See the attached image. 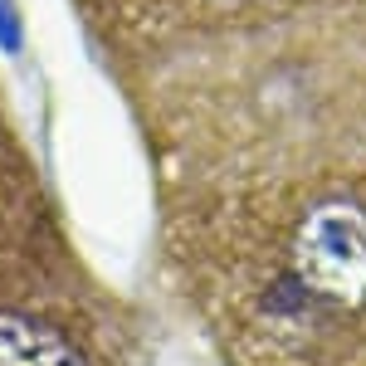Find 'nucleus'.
<instances>
[{"label":"nucleus","mask_w":366,"mask_h":366,"mask_svg":"<svg viewBox=\"0 0 366 366\" xmlns=\"http://www.w3.org/2000/svg\"><path fill=\"white\" fill-rule=\"evenodd\" d=\"M157 196L366 162V10L264 29L122 79Z\"/></svg>","instance_id":"nucleus-2"},{"label":"nucleus","mask_w":366,"mask_h":366,"mask_svg":"<svg viewBox=\"0 0 366 366\" xmlns=\"http://www.w3.org/2000/svg\"><path fill=\"white\" fill-rule=\"evenodd\" d=\"M152 327L79 259L0 298V366H152Z\"/></svg>","instance_id":"nucleus-3"},{"label":"nucleus","mask_w":366,"mask_h":366,"mask_svg":"<svg viewBox=\"0 0 366 366\" xmlns=\"http://www.w3.org/2000/svg\"><path fill=\"white\" fill-rule=\"evenodd\" d=\"M79 259L59 200L0 93V298Z\"/></svg>","instance_id":"nucleus-5"},{"label":"nucleus","mask_w":366,"mask_h":366,"mask_svg":"<svg viewBox=\"0 0 366 366\" xmlns=\"http://www.w3.org/2000/svg\"><path fill=\"white\" fill-rule=\"evenodd\" d=\"M157 264L215 366H366V162L167 191Z\"/></svg>","instance_id":"nucleus-1"},{"label":"nucleus","mask_w":366,"mask_h":366,"mask_svg":"<svg viewBox=\"0 0 366 366\" xmlns=\"http://www.w3.org/2000/svg\"><path fill=\"white\" fill-rule=\"evenodd\" d=\"M74 5L117 84L205 44L366 10V0H74Z\"/></svg>","instance_id":"nucleus-4"}]
</instances>
